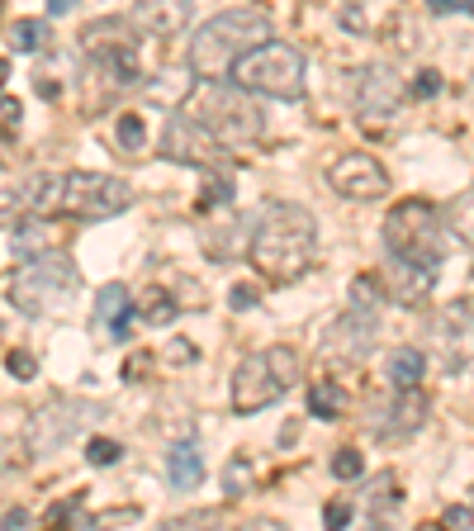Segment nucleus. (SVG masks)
Instances as JSON below:
<instances>
[{"label":"nucleus","instance_id":"7","mask_svg":"<svg viewBox=\"0 0 474 531\" xmlns=\"http://www.w3.org/2000/svg\"><path fill=\"white\" fill-rule=\"evenodd\" d=\"M133 204V185L105 171H72L62 176V209L72 219H114Z\"/></svg>","mask_w":474,"mask_h":531},{"label":"nucleus","instance_id":"40","mask_svg":"<svg viewBox=\"0 0 474 531\" xmlns=\"http://www.w3.org/2000/svg\"><path fill=\"white\" fill-rule=\"evenodd\" d=\"M456 10H465V15H474V0H451Z\"/></svg>","mask_w":474,"mask_h":531},{"label":"nucleus","instance_id":"14","mask_svg":"<svg viewBox=\"0 0 474 531\" xmlns=\"http://www.w3.org/2000/svg\"><path fill=\"white\" fill-rule=\"evenodd\" d=\"M62 209V181L57 176H34V181L24 185H10V190H0V223L10 219H34V214H57Z\"/></svg>","mask_w":474,"mask_h":531},{"label":"nucleus","instance_id":"21","mask_svg":"<svg viewBox=\"0 0 474 531\" xmlns=\"http://www.w3.org/2000/svg\"><path fill=\"white\" fill-rule=\"evenodd\" d=\"M166 475H171V489H195V484L204 479L200 451H195L190 441H181V446L171 451V460H166Z\"/></svg>","mask_w":474,"mask_h":531},{"label":"nucleus","instance_id":"15","mask_svg":"<svg viewBox=\"0 0 474 531\" xmlns=\"http://www.w3.org/2000/svg\"><path fill=\"white\" fill-rule=\"evenodd\" d=\"M403 105V81L389 67H365L361 72V91H356V110L361 119L375 129V124H389Z\"/></svg>","mask_w":474,"mask_h":531},{"label":"nucleus","instance_id":"5","mask_svg":"<svg viewBox=\"0 0 474 531\" xmlns=\"http://www.w3.org/2000/svg\"><path fill=\"white\" fill-rule=\"evenodd\" d=\"M299 351L294 347H266L252 351L233 375V413L237 418H252L266 403H275L285 389L299 380Z\"/></svg>","mask_w":474,"mask_h":531},{"label":"nucleus","instance_id":"6","mask_svg":"<svg viewBox=\"0 0 474 531\" xmlns=\"http://www.w3.org/2000/svg\"><path fill=\"white\" fill-rule=\"evenodd\" d=\"M76 285H81V275H76L72 261H62L57 252H43L10 275V299H15L19 313H34V318L38 313H62Z\"/></svg>","mask_w":474,"mask_h":531},{"label":"nucleus","instance_id":"41","mask_svg":"<svg viewBox=\"0 0 474 531\" xmlns=\"http://www.w3.org/2000/svg\"><path fill=\"white\" fill-rule=\"evenodd\" d=\"M5 81H10V67H5V62H0V91H5Z\"/></svg>","mask_w":474,"mask_h":531},{"label":"nucleus","instance_id":"33","mask_svg":"<svg viewBox=\"0 0 474 531\" xmlns=\"http://www.w3.org/2000/svg\"><path fill=\"white\" fill-rule=\"evenodd\" d=\"M323 522H328V527H347V522H351V508L342 503V498H332L328 508H323Z\"/></svg>","mask_w":474,"mask_h":531},{"label":"nucleus","instance_id":"10","mask_svg":"<svg viewBox=\"0 0 474 531\" xmlns=\"http://www.w3.org/2000/svg\"><path fill=\"white\" fill-rule=\"evenodd\" d=\"M162 157L181 166H219L228 157L223 138L209 124H200L195 114H171L162 133Z\"/></svg>","mask_w":474,"mask_h":531},{"label":"nucleus","instance_id":"39","mask_svg":"<svg viewBox=\"0 0 474 531\" xmlns=\"http://www.w3.org/2000/svg\"><path fill=\"white\" fill-rule=\"evenodd\" d=\"M72 5H76V0H48V10H53V15H67Z\"/></svg>","mask_w":474,"mask_h":531},{"label":"nucleus","instance_id":"38","mask_svg":"<svg viewBox=\"0 0 474 531\" xmlns=\"http://www.w3.org/2000/svg\"><path fill=\"white\" fill-rule=\"evenodd\" d=\"M5 527H10V531L29 527V513H24V508H15V513H5Z\"/></svg>","mask_w":474,"mask_h":531},{"label":"nucleus","instance_id":"12","mask_svg":"<svg viewBox=\"0 0 474 531\" xmlns=\"http://www.w3.org/2000/svg\"><path fill=\"white\" fill-rule=\"evenodd\" d=\"M328 185L342 200H380L389 190V171L370 152H342L328 162Z\"/></svg>","mask_w":474,"mask_h":531},{"label":"nucleus","instance_id":"32","mask_svg":"<svg viewBox=\"0 0 474 531\" xmlns=\"http://www.w3.org/2000/svg\"><path fill=\"white\" fill-rule=\"evenodd\" d=\"M5 366H10L15 380H34V375H38V361L29 356V351H10V361H5Z\"/></svg>","mask_w":474,"mask_h":531},{"label":"nucleus","instance_id":"27","mask_svg":"<svg viewBox=\"0 0 474 531\" xmlns=\"http://www.w3.org/2000/svg\"><path fill=\"white\" fill-rule=\"evenodd\" d=\"M114 138H119V147H124V152H143V147H147L143 119H138V114H124V119H119V129H114Z\"/></svg>","mask_w":474,"mask_h":531},{"label":"nucleus","instance_id":"31","mask_svg":"<svg viewBox=\"0 0 474 531\" xmlns=\"http://www.w3.org/2000/svg\"><path fill=\"white\" fill-rule=\"evenodd\" d=\"M228 200H233V185L223 181V176H209L200 195V209H214V204H228Z\"/></svg>","mask_w":474,"mask_h":531},{"label":"nucleus","instance_id":"13","mask_svg":"<svg viewBox=\"0 0 474 531\" xmlns=\"http://www.w3.org/2000/svg\"><path fill=\"white\" fill-rule=\"evenodd\" d=\"M195 105H209V110H200L195 119L209 124L219 138H256V133H261V114L247 110V100H237V95L214 91V81L195 95Z\"/></svg>","mask_w":474,"mask_h":531},{"label":"nucleus","instance_id":"24","mask_svg":"<svg viewBox=\"0 0 474 531\" xmlns=\"http://www.w3.org/2000/svg\"><path fill=\"white\" fill-rule=\"evenodd\" d=\"M309 413L313 418H337L342 413V389L332 380H313L309 385Z\"/></svg>","mask_w":474,"mask_h":531},{"label":"nucleus","instance_id":"17","mask_svg":"<svg viewBox=\"0 0 474 531\" xmlns=\"http://www.w3.org/2000/svg\"><path fill=\"white\" fill-rule=\"evenodd\" d=\"M190 5H195V0H138L133 19L143 24L147 34L171 38V34H181L185 24H190Z\"/></svg>","mask_w":474,"mask_h":531},{"label":"nucleus","instance_id":"26","mask_svg":"<svg viewBox=\"0 0 474 531\" xmlns=\"http://www.w3.org/2000/svg\"><path fill=\"white\" fill-rule=\"evenodd\" d=\"M138 313H143V323H152V328H166L171 318H176V304H171V294H162V290H147V299L138 304Z\"/></svg>","mask_w":474,"mask_h":531},{"label":"nucleus","instance_id":"2","mask_svg":"<svg viewBox=\"0 0 474 531\" xmlns=\"http://www.w3.org/2000/svg\"><path fill=\"white\" fill-rule=\"evenodd\" d=\"M266 38H271V15L261 5H233L190 38V72L204 81H219L223 72H233L237 57L252 53Z\"/></svg>","mask_w":474,"mask_h":531},{"label":"nucleus","instance_id":"8","mask_svg":"<svg viewBox=\"0 0 474 531\" xmlns=\"http://www.w3.org/2000/svg\"><path fill=\"white\" fill-rule=\"evenodd\" d=\"M375 337H380V285H375L370 275H361V280L351 285L347 313H342V318H337V328H332L328 351L365 356V351L375 347Z\"/></svg>","mask_w":474,"mask_h":531},{"label":"nucleus","instance_id":"36","mask_svg":"<svg viewBox=\"0 0 474 531\" xmlns=\"http://www.w3.org/2000/svg\"><path fill=\"white\" fill-rule=\"evenodd\" d=\"M152 366V356H147V351H138V356H128V366H124V375L128 380H143V370Z\"/></svg>","mask_w":474,"mask_h":531},{"label":"nucleus","instance_id":"35","mask_svg":"<svg viewBox=\"0 0 474 531\" xmlns=\"http://www.w3.org/2000/svg\"><path fill=\"white\" fill-rule=\"evenodd\" d=\"M441 91V76L437 72H422L418 81H413V95H437Z\"/></svg>","mask_w":474,"mask_h":531},{"label":"nucleus","instance_id":"29","mask_svg":"<svg viewBox=\"0 0 474 531\" xmlns=\"http://www.w3.org/2000/svg\"><path fill=\"white\" fill-rule=\"evenodd\" d=\"M119 456H124V451H119V441H110V437H91V441H86V460H91V465H119Z\"/></svg>","mask_w":474,"mask_h":531},{"label":"nucleus","instance_id":"20","mask_svg":"<svg viewBox=\"0 0 474 531\" xmlns=\"http://www.w3.org/2000/svg\"><path fill=\"white\" fill-rule=\"evenodd\" d=\"M128 309H133V299H128L124 285H105L100 299H95V318H100V328L110 332V337H124L128 332Z\"/></svg>","mask_w":474,"mask_h":531},{"label":"nucleus","instance_id":"19","mask_svg":"<svg viewBox=\"0 0 474 531\" xmlns=\"http://www.w3.org/2000/svg\"><path fill=\"white\" fill-rule=\"evenodd\" d=\"M403 399L394 403V408H384L389 418H375V432H413V427H422V418H427V399H422L418 389H399Z\"/></svg>","mask_w":474,"mask_h":531},{"label":"nucleus","instance_id":"18","mask_svg":"<svg viewBox=\"0 0 474 531\" xmlns=\"http://www.w3.org/2000/svg\"><path fill=\"white\" fill-rule=\"evenodd\" d=\"M67 242V228L57 223H38V214L29 223H19L15 233V257H43V252H57Z\"/></svg>","mask_w":474,"mask_h":531},{"label":"nucleus","instance_id":"16","mask_svg":"<svg viewBox=\"0 0 474 531\" xmlns=\"http://www.w3.org/2000/svg\"><path fill=\"white\" fill-rule=\"evenodd\" d=\"M432 275L437 271L389 257V266H384V290H389V299H399V304H422V299L432 294Z\"/></svg>","mask_w":474,"mask_h":531},{"label":"nucleus","instance_id":"23","mask_svg":"<svg viewBox=\"0 0 474 531\" xmlns=\"http://www.w3.org/2000/svg\"><path fill=\"white\" fill-rule=\"evenodd\" d=\"M446 228H451L465 247H474V190H465V195L451 200V209H446Z\"/></svg>","mask_w":474,"mask_h":531},{"label":"nucleus","instance_id":"25","mask_svg":"<svg viewBox=\"0 0 474 531\" xmlns=\"http://www.w3.org/2000/svg\"><path fill=\"white\" fill-rule=\"evenodd\" d=\"M10 43H15L19 53H38V48L48 43V24H38V19H15V24H10Z\"/></svg>","mask_w":474,"mask_h":531},{"label":"nucleus","instance_id":"11","mask_svg":"<svg viewBox=\"0 0 474 531\" xmlns=\"http://www.w3.org/2000/svg\"><path fill=\"white\" fill-rule=\"evenodd\" d=\"M81 48H86L119 86H128V81L138 76V38L128 34V19H95L91 29L81 34Z\"/></svg>","mask_w":474,"mask_h":531},{"label":"nucleus","instance_id":"22","mask_svg":"<svg viewBox=\"0 0 474 531\" xmlns=\"http://www.w3.org/2000/svg\"><path fill=\"white\" fill-rule=\"evenodd\" d=\"M422 375H427V356H422L418 347L394 351V361H389V380H394V389H418Z\"/></svg>","mask_w":474,"mask_h":531},{"label":"nucleus","instance_id":"4","mask_svg":"<svg viewBox=\"0 0 474 531\" xmlns=\"http://www.w3.org/2000/svg\"><path fill=\"white\" fill-rule=\"evenodd\" d=\"M304 53L294 43H256L252 53H242L233 62V81L242 91H256V95H275V100H299L304 95Z\"/></svg>","mask_w":474,"mask_h":531},{"label":"nucleus","instance_id":"9","mask_svg":"<svg viewBox=\"0 0 474 531\" xmlns=\"http://www.w3.org/2000/svg\"><path fill=\"white\" fill-rule=\"evenodd\" d=\"M432 351L446 375L474 366V299H456L432 318Z\"/></svg>","mask_w":474,"mask_h":531},{"label":"nucleus","instance_id":"3","mask_svg":"<svg viewBox=\"0 0 474 531\" xmlns=\"http://www.w3.org/2000/svg\"><path fill=\"white\" fill-rule=\"evenodd\" d=\"M384 247L389 257L437 271L446 261V223L427 200H399L384 219Z\"/></svg>","mask_w":474,"mask_h":531},{"label":"nucleus","instance_id":"1","mask_svg":"<svg viewBox=\"0 0 474 531\" xmlns=\"http://www.w3.org/2000/svg\"><path fill=\"white\" fill-rule=\"evenodd\" d=\"M313 247H318V223L309 209L299 204H266L261 223L252 228L247 257L271 285H290L313 266Z\"/></svg>","mask_w":474,"mask_h":531},{"label":"nucleus","instance_id":"37","mask_svg":"<svg viewBox=\"0 0 474 531\" xmlns=\"http://www.w3.org/2000/svg\"><path fill=\"white\" fill-rule=\"evenodd\" d=\"M228 304H233V309H252V304H256V290H252V285H237Z\"/></svg>","mask_w":474,"mask_h":531},{"label":"nucleus","instance_id":"30","mask_svg":"<svg viewBox=\"0 0 474 531\" xmlns=\"http://www.w3.org/2000/svg\"><path fill=\"white\" fill-rule=\"evenodd\" d=\"M361 470H365V460H361V451H351V446H342V451L332 456V475L337 479H361Z\"/></svg>","mask_w":474,"mask_h":531},{"label":"nucleus","instance_id":"28","mask_svg":"<svg viewBox=\"0 0 474 531\" xmlns=\"http://www.w3.org/2000/svg\"><path fill=\"white\" fill-rule=\"evenodd\" d=\"M223 489H228L233 498H242V494H247V489H252V460H247V456H237L233 465H228V475H223Z\"/></svg>","mask_w":474,"mask_h":531},{"label":"nucleus","instance_id":"34","mask_svg":"<svg viewBox=\"0 0 474 531\" xmlns=\"http://www.w3.org/2000/svg\"><path fill=\"white\" fill-rule=\"evenodd\" d=\"M441 527H474V503L470 508H451V513L441 517Z\"/></svg>","mask_w":474,"mask_h":531}]
</instances>
